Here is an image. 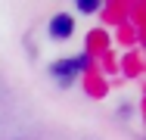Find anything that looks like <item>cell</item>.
Masks as SVG:
<instances>
[{
    "label": "cell",
    "mask_w": 146,
    "mask_h": 140,
    "mask_svg": "<svg viewBox=\"0 0 146 140\" xmlns=\"http://www.w3.org/2000/svg\"><path fill=\"white\" fill-rule=\"evenodd\" d=\"M84 65H87V59H84V56H75V59H72V56H65V59H56V62L50 65V75H53L59 84H72L81 72H84Z\"/></svg>",
    "instance_id": "obj_1"
},
{
    "label": "cell",
    "mask_w": 146,
    "mask_h": 140,
    "mask_svg": "<svg viewBox=\"0 0 146 140\" xmlns=\"http://www.w3.org/2000/svg\"><path fill=\"white\" fill-rule=\"evenodd\" d=\"M78 6H81V13H96V9H100V3H96V0H81Z\"/></svg>",
    "instance_id": "obj_3"
},
{
    "label": "cell",
    "mask_w": 146,
    "mask_h": 140,
    "mask_svg": "<svg viewBox=\"0 0 146 140\" xmlns=\"http://www.w3.org/2000/svg\"><path fill=\"white\" fill-rule=\"evenodd\" d=\"M47 31H50V37H56V41H68V37L75 34V19H72L68 13H56V16L50 19Z\"/></svg>",
    "instance_id": "obj_2"
}]
</instances>
